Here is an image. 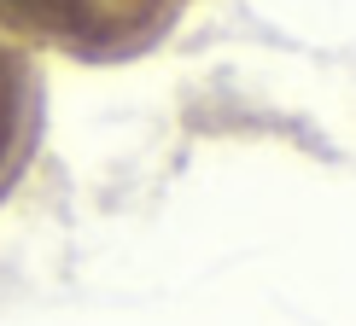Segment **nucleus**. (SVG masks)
Returning <instances> with one entry per match:
<instances>
[{
  "label": "nucleus",
  "instance_id": "nucleus-1",
  "mask_svg": "<svg viewBox=\"0 0 356 326\" xmlns=\"http://www.w3.org/2000/svg\"><path fill=\"white\" fill-rule=\"evenodd\" d=\"M0 6H18V12H35V18H53V24H70L82 12V0H0Z\"/></svg>",
  "mask_w": 356,
  "mask_h": 326
}]
</instances>
